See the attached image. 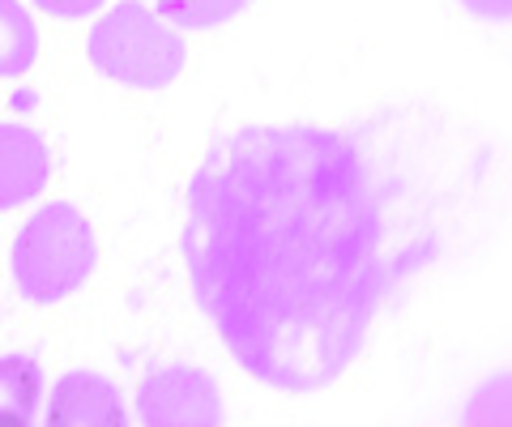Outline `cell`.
<instances>
[{
	"mask_svg": "<svg viewBox=\"0 0 512 427\" xmlns=\"http://www.w3.org/2000/svg\"><path fill=\"white\" fill-rule=\"evenodd\" d=\"M43 376L30 355H5L0 359V423H30L39 410Z\"/></svg>",
	"mask_w": 512,
	"mask_h": 427,
	"instance_id": "cell-7",
	"label": "cell"
},
{
	"mask_svg": "<svg viewBox=\"0 0 512 427\" xmlns=\"http://www.w3.org/2000/svg\"><path fill=\"white\" fill-rule=\"evenodd\" d=\"M90 60L94 69L116 77L120 86L163 90L184 69V39L163 18H154V9L124 0L94 26Z\"/></svg>",
	"mask_w": 512,
	"mask_h": 427,
	"instance_id": "cell-3",
	"label": "cell"
},
{
	"mask_svg": "<svg viewBox=\"0 0 512 427\" xmlns=\"http://www.w3.org/2000/svg\"><path fill=\"white\" fill-rule=\"evenodd\" d=\"M52 176V154L26 124H0V210L26 205L43 193Z\"/></svg>",
	"mask_w": 512,
	"mask_h": 427,
	"instance_id": "cell-5",
	"label": "cell"
},
{
	"mask_svg": "<svg viewBox=\"0 0 512 427\" xmlns=\"http://www.w3.org/2000/svg\"><path fill=\"white\" fill-rule=\"evenodd\" d=\"M124 402L111 381L94 372H69L52 393V427H124Z\"/></svg>",
	"mask_w": 512,
	"mask_h": 427,
	"instance_id": "cell-6",
	"label": "cell"
},
{
	"mask_svg": "<svg viewBox=\"0 0 512 427\" xmlns=\"http://www.w3.org/2000/svg\"><path fill=\"white\" fill-rule=\"evenodd\" d=\"M252 0H158V13L184 30H210L239 18Z\"/></svg>",
	"mask_w": 512,
	"mask_h": 427,
	"instance_id": "cell-9",
	"label": "cell"
},
{
	"mask_svg": "<svg viewBox=\"0 0 512 427\" xmlns=\"http://www.w3.org/2000/svg\"><path fill=\"white\" fill-rule=\"evenodd\" d=\"M39 56V30L18 0H0V77H22Z\"/></svg>",
	"mask_w": 512,
	"mask_h": 427,
	"instance_id": "cell-8",
	"label": "cell"
},
{
	"mask_svg": "<svg viewBox=\"0 0 512 427\" xmlns=\"http://www.w3.org/2000/svg\"><path fill=\"white\" fill-rule=\"evenodd\" d=\"M406 193L355 129L248 124L214 141L188 184L184 265L239 368L312 393L359 359L380 304L427 257Z\"/></svg>",
	"mask_w": 512,
	"mask_h": 427,
	"instance_id": "cell-1",
	"label": "cell"
},
{
	"mask_svg": "<svg viewBox=\"0 0 512 427\" xmlns=\"http://www.w3.org/2000/svg\"><path fill=\"white\" fill-rule=\"evenodd\" d=\"M99 244L73 205H43L13 244V282L30 304H60L94 274Z\"/></svg>",
	"mask_w": 512,
	"mask_h": 427,
	"instance_id": "cell-2",
	"label": "cell"
},
{
	"mask_svg": "<svg viewBox=\"0 0 512 427\" xmlns=\"http://www.w3.org/2000/svg\"><path fill=\"white\" fill-rule=\"evenodd\" d=\"M461 5H470L478 18H491V22H504L508 18V0H461Z\"/></svg>",
	"mask_w": 512,
	"mask_h": 427,
	"instance_id": "cell-11",
	"label": "cell"
},
{
	"mask_svg": "<svg viewBox=\"0 0 512 427\" xmlns=\"http://www.w3.org/2000/svg\"><path fill=\"white\" fill-rule=\"evenodd\" d=\"M137 415L150 427H214L222 402L201 368H154L137 389Z\"/></svg>",
	"mask_w": 512,
	"mask_h": 427,
	"instance_id": "cell-4",
	"label": "cell"
},
{
	"mask_svg": "<svg viewBox=\"0 0 512 427\" xmlns=\"http://www.w3.org/2000/svg\"><path fill=\"white\" fill-rule=\"evenodd\" d=\"M35 5L52 18H86V13L103 9V0H35Z\"/></svg>",
	"mask_w": 512,
	"mask_h": 427,
	"instance_id": "cell-10",
	"label": "cell"
}]
</instances>
